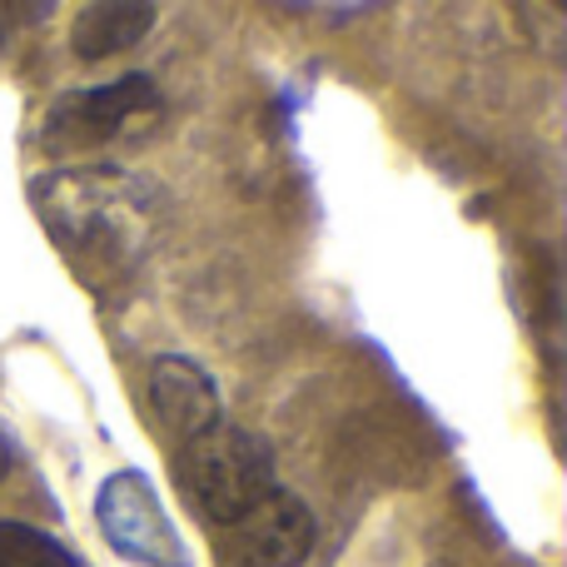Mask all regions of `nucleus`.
I'll use <instances>...</instances> for the list:
<instances>
[{
	"label": "nucleus",
	"instance_id": "1",
	"mask_svg": "<svg viewBox=\"0 0 567 567\" xmlns=\"http://www.w3.org/2000/svg\"><path fill=\"white\" fill-rule=\"evenodd\" d=\"M175 483L205 523L235 528L275 493V453L249 429H209L175 453Z\"/></svg>",
	"mask_w": 567,
	"mask_h": 567
},
{
	"label": "nucleus",
	"instance_id": "2",
	"mask_svg": "<svg viewBox=\"0 0 567 567\" xmlns=\"http://www.w3.org/2000/svg\"><path fill=\"white\" fill-rule=\"evenodd\" d=\"M135 179H125L120 169H80V175H55L40 179L35 205L45 215V229L65 249L85 259L120 255L130 245V229L140 225L135 205Z\"/></svg>",
	"mask_w": 567,
	"mask_h": 567
},
{
	"label": "nucleus",
	"instance_id": "3",
	"mask_svg": "<svg viewBox=\"0 0 567 567\" xmlns=\"http://www.w3.org/2000/svg\"><path fill=\"white\" fill-rule=\"evenodd\" d=\"M95 518H100V533L115 543L120 558L145 563V567H185L179 533L145 473H115V478L100 483Z\"/></svg>",
	"mask_w": 567,
	"mask_h": 567
},
{
	"label": "nucleus",
	"instance_id": "4",
	"mask_svg": "<svg viewBox=\"0 0 567 567\" xmlns=\"http://www.w3.org/2000/svg\"><path fill=\"white\" fill-rule=\"evenodd\" d=\"M159 105V90L150 75H120L110 85L95 90H70L50 105L45 125H40V140L45 150H90L105 145L110 135H120L130 115H145V110Z\"/></svg>",
	"mask_w": 567,
	"mask_h": 567
},
{
	"label": "nucleus",
	"instance_id": "5",
	"mask_svg": "<svg viewBox=\"0 0 567 567\" xmlns=\"http://www.w3.org/2000/svg\"><path fill=\"white\" fill-rule=\"evenodd\" d=\"M313 513L293 493L275 488L249 518L229 528L225 567H299L313 553Z\"/></svg>",
	"mask_w": 567,
	"mask_h": 567
},
{
	"label": "nucleus",
	"instance_id": "6",
	"mask_svg": "<svg viewBox=\"0 0 567 567\" xmlns=\"http://www.w3.org/2000/svg\"><path fill=\"white\" fill-rule=\"evenodd\" d=\"M150 409L159 419V433L175 443V453L185 443L205 439L209 429H219V393L215 379L185 353H165L150 373Z\"/></svg>",
	"mask_w": 567,
	"mask_h": 567
},
{
	"label": "nucleus",
	"instance_id": "7",
	"mask_svg": "<svg viewBox=\"0 0 567 567\" xmlns=\"http://www.w3.org/2000/svg\"><path fill=\"white\" fill-rule=\"evenodd\" d=\"M150 25H155V6H145V0H100V6H85L75 16L70 50L95 65V60H110L120 50L140 45L150 35Z\"/></svg>",
	"mask_w": 567,
	"mask_h": 567
},
{
	"label": "nucleus",
	"instance_id": "8",
	"mask_svg": "<svg viewBox=\"0 0 567 567\" xmlns=\"http://www.w3.org/2000/svg\"><path fill=\"white\" fill-rule=\"evenodd\" d=\"M0 567H80L50 533L30 523H0Z\"/></svg>",
	"mask_w": 567,
	"mask_h": 567
},
{
	"label": "nucleus",
	"instance_id": "9",
	"mask_svg": "<svg viewBox=\"0 0 567 567\" xmlns=\"http://www.w3.org/2000/svg\"><path fill=\"white\" fill-rule=\"evenodd\" d=\"M10 468H16V443H10L6 433H0V483L10 478Z\"/></svg>",
	"mask_w": 567,
	"mask_h": 567
}]
</instances>
